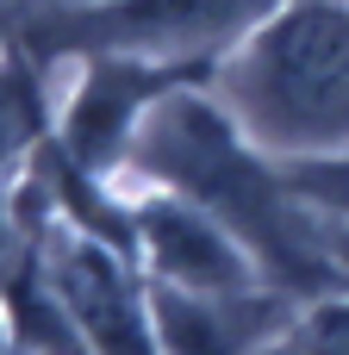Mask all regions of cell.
I'll return each instance as SVG.
<instances>
[{
  "label": "cell",
  "instance_id": "cell-10",
  "mask_svg": "<svg viewBox=\"0 0 349 355\" xmlns=\"http://www.w3.org/2000/svg\"><path fill=\"white\" fill-rule=\"evenodd\" d=\"M293 187H312L318 200L349 206V162H331V168H300V175H293Z\"/></svg>",
  "mask_w": 349,
  "mask_h": 355
},
{
  "label": "cell",
  "instance_id": "cell-4",
  "mask_svg": "<svg viewBox=\"0 0 349 355\" xmlns=\"http://www.w3.org/2000/svg\"><path fill=\"white\" fill-rule=\"evenodd\" d=\"M287 331V300L275 293H200L162 287L156 293V337L169 355H256Z\"/></svg>",
  "mask_w": 349,
  "mask_h": 355
},
{
  "label": "cell",
  "instance_id": "cell-9",
  "mask_svg": "<svg viewBox=\"0 0 349 355\" xmlns=\"http://www.w3.org/2000/svg\"><path fill=\"white\" fill-rule=\"evenodd\" d=\"M287 355H349V306H325L287 331Z\"/></svg>",
  "mask_w": 349,
  "mask_h": 355
},
{
  "label": "cell",
  "instance_id": "cell-3",
  "mask_svg": "<svg viewBox=\"0 0 349 355\" xmlns=\"http://www.w3.org/2000/svg\"><path fill=\"white\" fill-rule=\"evenodd\" d=\"M269 0H119L100 12L37 25L44 50L62 44H106V50H212L244 31Z\"/></svg>",
  "mask_w": 349,
  "mask_h": 355
},
{
  "label": "cell",
  "instance_id": "cell-2",
  "mask_svg": "<svg viewBox=\"0 0 349 355\" xmlns=\"http://www.w3.org/2000/svg\"><path fill=\"white\" fill-rule=\"evenodd\" d=\"M237 106L275 144L331 150L349 144V12H287L237 69Z\"/></svg>",
  "mask_w": 349,
  "mask_h": 355
},
{
  "label": "cell",
  "instance_id": "cell-7",
  "mask_svg": "<svg viewBox=\"0 0 349 355\" xmlns=\"http://www.w3.org/2000/svg\"><path fill=\"white\" fill-rule=\"evenodd\" d=\"M150 87H156V75L125 69V62H100V69L87 75V87H81L75 112H69V150H75L81 162H106V156L125 144L131 112H137V100H144Z\"/></svg>",
  "mask_w": 349,
  "mask_h": 355
},
{
  "label": "cell",
  "instance_id": "cell-8",
  "mask_svg": "<svg viewBox=\"0 0 349 355\" xmlns=\"http://www.w3.org/2000/svg\"><path fill=\"white\" fill-rule=\"evenodd\" d=\"M12 318H19V331H25V349H37V355H87L81 349V324H75V312L62 306V293H44V287L25 281V275H12Z\"/></svg>",
  "mask_w": 349,
  "mask_h": 355
},
{
  "label": "cell",
  "instance_id": "cell-5",
  "mask_svg": "<svg viewBox=\"0 0 349 355\" xmlns=\"http://www.w3.org/2000/svg\"><path fill=\"white\" fill-rule=\"evenodd\" d=\"M56 293H62V306L75 312L81 337L100 355H156V343L144 337L137 293H131L125 268L112 256H100L87 237L56 256Z\"/></svg>",
  "mask_w": 349,
  "mask_h": 355
},
{
  "label": "cell",
  "instance_id": "cell-1",
  "mask_svg": "<svg viewBox=\"0 0 349 355\" xmlns=\"http://www.w3.org/2000/svg\"><path fill=\"white\" fill-rule=\"evenodd\" d=\"M137 162L156 168L162 181L187 187L244 243H256V256L275 268V281L287 293H325V287H337V275H343L337 250L293 212L287 181H275L256 156H244L237 137L225 131V119L206 112L200 100H169L144 125Z\"/></svg>",
  "mask_w": 349,
  "mask_h": 355
},
{
  "label": "cell",
  "instance_id": "cell-6",
  "mask_svg": "<svg viewBox=\"0 0 349 355\" xmlns=\"http://www.w3.org/2000/svg\"><path fill=\"white\" fill-rule=\"evenodd\" d=\"M137 237L150 243L156 268L169 287H200V293H237L250 281V262L225 243V231L175 200H156L137 212Z\"/></svg>",
  "mask_w": 349,
  "mask_h": 355
}]
</instances>
